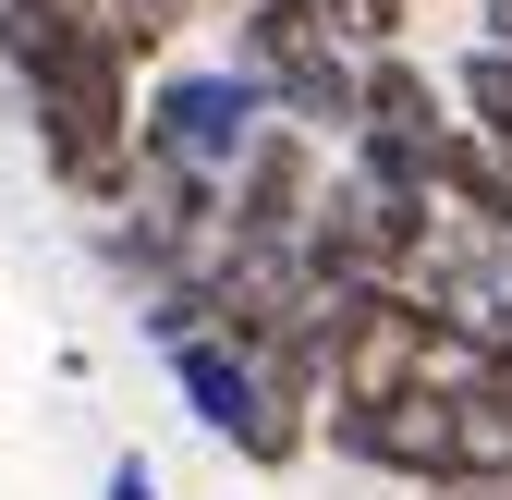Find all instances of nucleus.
<instances>
[{"label":"nucleus","mask_w":512,"mask_h":500,"mask_svg":"<svg viewBox=\"0 0 512 500\" xmlns=\"http://www.w3.org/2000/svg\"><path fill=\"white\" fill-rule=\"evenodd\" d=\"M196 25V0H110V37L122 49H159V37H183Z\"/></svg>","instance_id":"nucleus-4"},{"label":"nucleus","mask_w":512,"mask_h":500,"mask_svg":"<svg viewBox=\"0 0 512 500\" xmlns=\"http://www.w3.org/2000/svg\"><path fill=\"white\" fill-rule=\"evenodd\" d=\"M403 13H415V0H330V25H342L354 49H391V37H403Z\"/></svg>","instance_id":"nucleus-5"},{"label":"nucleus","mask_w":512,"mask_h":500,"mask_svg":"<svg viewBox=\"0 0 512 500\" xmlns=\"http://www.w3.org/2000/svg\"><path fill=\"white\" fill-rule=\"evenodd\" d=\"M269 122H281V98L232 61V74H171V86L147 98V147L183 159V171H208V183H232V171L256 159V135H269Z\"/></svg>","instance_id":"nucleus-3"},{"label":"nucleus","mask_w":512,"mask_h":500,"mask_svg":"<svg viewBox=\"0 0 512 500\" xmlns=\"http://www.w3.org/2000/svg\"><path fill=\"white\" fill-rule=\"evenodd\" d=\"M98 500H159V476H147V464H135V452H122V464H110V488H98Z\"/></svg>","instance_id":"nucleus-6"},{"label":"nucleus","mask_w":512,"mask_h":500,"mask_svg":"<svg viewBox=\"0 0 512 500\" xmlns=\"http://www.w3.org/2000/svg\"><path fill=\"white\" fill-rule=\"evenodd\" d=\"M330 440L415 488H488L512 476V391H403V403H330Z\"/></svg>","instance_id":"nucleus-1"},{"label":"nucleus","mask_w":512,"mask_h":500,"mask_svg":"<svg viewBox=\"0 0 512 500\" xmlns=\"http://www.w3.org/2000/svg\"><path fill=\"white\" fill-rule=\"evenodd\" d=\"M232 61H244L293 122H317V135H354V122H366V61H354V37L330 25V0H244Z\"/></svg>","instance_id":"nucleus-2"},{"label":"nucleus","mask_w":512,"mask_h":500,"mask_svg":"<svg viewBox=\"0 0 512 500\" xmlns=\"http://www.w3.org/2000/svg\"><path fill=\"white\" fill-rule=\"evenodd\" d=\"M439 500H512V476H488V488H439Z\"/></svg>","instance_id":"nucleus-7"}]
</instances>
